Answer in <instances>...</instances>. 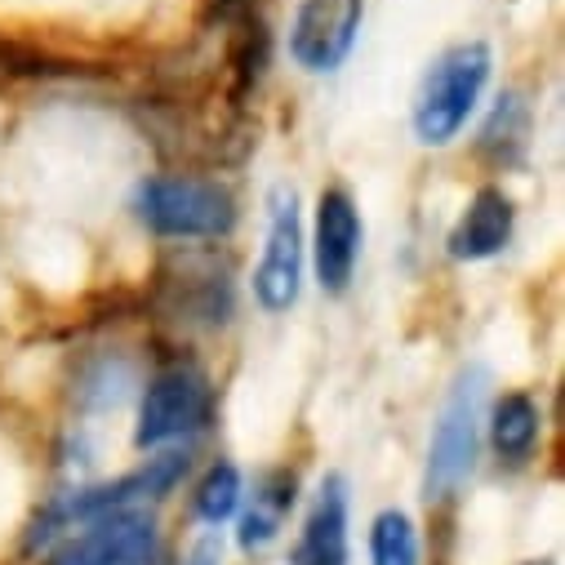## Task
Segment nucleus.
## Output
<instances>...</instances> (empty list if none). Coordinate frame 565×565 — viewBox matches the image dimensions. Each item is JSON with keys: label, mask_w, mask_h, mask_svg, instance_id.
<instances>
[{"label": "nucleus", "mask_w": 565, "mask_h": 565, "mask_svg": "<svg viewBox=\"0 0 565 565\" xmlns=\"http://www.w3.org/2000/svg\"><path fill=\"white\" fill-rule=\"evenodd\" d=\"M490 67H494V58H490V45H481V41L455 45L433 63V72L423 76V89L414 98L418 143H428V148L450 143V138L468 125V116L477 111L481 89L490 81Z\"/></svg>", "instance_id": "f257e3e1"}, {"label": "nucleus", "mask_w": 565, "mask_h": 565, "mask_svg": "<svg viewBox=\"0 0 565 565\" xmlns=\"http://www.w3.org/2000/svg\"><path fill=\"white\" fill-rule=\"evenodd\" d=\"M134 214L157 236H174V241L223 236L236 223L232 192L210 179H192V174H161V179L138 183Z\"/></svg>", "instance_id": "f03ea898"}, {"label": "nucleus", "mask_w": 565, "mask_h": 565, "mask_svg": "<svg viewBox=\"0 0 565 565\" xmlns=\"http://www.w3.org/2000/svg\"><path fill=\"white\" fill-rule=\"evenodd\" d=\"M183 472H188V459L183 455H157V459H148L138 472H129V477H116V481L89 486V490H72V494H63L58 503H50L36 516V525L28 534V547L50 543L67 525H89V521H98L107 512L134 508L138 499H161V494H170L183 481Z\"/></svg>", "instance_id": "7ed1b4c3"}, {"label": "nucleus", "mask_w": 565, "mask_h": 565, "mask_svg": "<svg viewBox=\"0 0 565 565\" xmlns=\"http://www.w3.org/2000/svg\"><path fill=\"white\" fill-rule=\"evenodd\" d=\"M481 401H486V374L468 370L455 383V392L437 418L433 446H428V477H423L428 499H450L472 477L477 446H481Z\"/></svg>", "instance_id": "20e7f679"}, {"label": "nucleus", "mask_w": 565, "mask_h": 565, "mask_svg": "<svg viewBox=\"0 0 565 565\" xmlns=\"http://www.w3.org/2000/svg\"><path fill=\"white\" fill-rule=\"evenodd\" d=\"M210 418V383L196 365L174 361L161 365L143 392V409H138V433L134 446L138 450H157L170 441H183L192 433L205 428Z\"/></svg>", "instance_id": "39448f33"}, {"label": "nucleus", "mask_w": 565, "mask_h": 565, "mask_svg": "<svg viewBox=\"0 0 565 565\" xmlns=\"http://www.w3.org/2000/svg\"><path fill=\"white\" fill-rule=\"evenodd\" d=\"M303 286V223H299V196L290 188H276L267 201V241L263 258L254 267V299L263 312L295 308Z\"/></svg>", "instance_id": "423d86ee"}, {"label": "nucleus", "mask_w": 565, "mask_h": 565, "mask_svg": "<svg viewBox=\"0 0 565 565\" xmlns=\"http://www.w3.org/2000/svg\"><path fill=\"white\" fill-rule=\"evenodd\" d=\"M365 23V0H303L290 23V54L308 72H334L352 54Z\"/></svg>", "instance_id": "0eeeda50"}, {"label": "nucleus", "mask_w": 565, "mask_h": 565, "mask_svg": "<svg viewBox=\"0 0 565 565\" xmlns=\"http://www.w3.org/2000/svg\"><path fill=\"white\" fill-rule=\"evenodd\" d=\"M54 565H161L157 521L134 508L107 512L89 521V530L72 547H63Z\"/></svg>", "instance_id": "6e6552de"}, {"label": "nucleus", "mask_w": 565, "mask_h": 565, "mask_svg": "<svg viewBox=\"0 0 565 565\" xmlns=\"http://www.w3.org/2000/svg\"><path fill=\"white\" fill-rule=\"evenodd\" d=\"M356 254H361V214L343 188H330L321 192L317 236H312V267H317L321 290L330 295L348 290V280L356 271Z\"/></svg>", "instance_id": "1a4fd4ad"}, {"label": "nucleus", "mask_w": 565, "mask_h": 565, "mask_svg": "<svg viewBox=\"0 0 565 565\" xmlns=\"http://www.w3.org/2000/svg\"><path fill=\"white\" fill-rule=\"evenodd\" d=\"M290 565H348V481L339 472L321 481Z\"/></svg>", "instance_id": "9d476101"}, {"label": "nucleus", "mask_w": 565, "mask_h": 565, "mask_svg": "<svg viewBox=\"0 0 565 565\" xmlns=\"http://www.w3.org/2000/svg\"><path fill=\"white\" fill-rule=\"evenodd\" d=\"M512 201L503 188H481L468 205V214L459 218V227L450 232V254L463 263H481L494 258L508 241H512Z\"/></svg>", "instance_id": "9b49d317"}, {"label": "nucleus", "mask_w": 565, "mask_h": 565, "mask_svg": "<svg viewBox=\"0 0 565 565\" xmlns=\"http://www.w3.org/2000/svg\"><path fill=\"white\" fill-rule=\"evenodd\" d=\"M295 490H299V481L290 468H271L254 481V494H249V503L241 512V530H236V543L245 552H263L267 543L280 539V530H286V521L295 512Z\"/></svg>", "instance_id": "f8f14e48"}, {"label": "nucleus", "mask_w": 565, "mask_h": 565, "mask_svg": "<svg viewBox=\"0 0 565 565\" xmlns=\"http://www.w3.org/2000/svg\"><path fill=\"white\" fill-rule=\"evenodd\" d=\"M539 428H543V414L525 392L499 396L490 409V446H494L499 463L521 468L539 446Z\"/></svg>", "instance_id": "ddd939ff"}, {"label": "nucleus", "mask_w": 565, "mask_h": 565, "mask_svg": "<svg viewBox=\"0 0 565 565\" xmlns=\"http://www.w3.org/2000/svg\"><path fill=\"white\" fill-rule=\"evenodd\" d=\"M525 138H530V107L521 94H503L494 116L481 129V152L494 157L499 166H512L525 152Z\"/></svg>", "instance_id": "4468645a"}, {"label": "nucleus", "mask_w": 565, "mask_h": 565, "mask_svg": "<svg viewBox=\"0 0 565 565\" xmlns=\"http://www.w3.org/2000/svg\"><path fill=\"white\" fill-rule=\"evenodd\" d=\"M370 565H418V534L401 508H387L370 525Z\"/></svg>", "instance_id": "2eb2a0df"}, {"label": "nucleus", "mask_w": 565, "mask_h": 565, "mask_svg": "<svg viewBox=\"0 0 565 565\" xmlns=\"http://www.w3.org/2000/svg\"><path fill=\"white\" fill-rule=\"evenodd\" d=\"M241 494H245L241 472H236L232 463H214V468L201 477V486H196V516L210 521V525H223L227 516H236Z\"/></svg>", "instance_id": "dca6fc26"}, {"label": "nucleus", "mask_w": 565, "mask_h": 565, "mask_svg": "<svg viewBox=\"0 0 565 565\" xmlns=\"http://www.w3.org/2000/svg\"><path fill=\"white\" fill-rule=\"evenodd\" d=\"M188 565H218V543H214V539L196 543V552L188 556Z\"/></svg>", "instance_id": "f3484780"}, {"label": "nucleus", "mask_w": 565, "mask_h": 565, "mask_svg": "<svg viewBox=\"0 0 565 565\" xmlns=\"http://www.w3.org/2000/svg\"><path fill=\"white\" fill-rule=\"evenodd\" d=\"M254 0H214V14L218 19H232V14H241V10H249Z\"/></svg>", "instance_id": "a211bd4d"}, {"label": "nucleus", "mask_w": 565, "mask_h": 565, "mask_svg": "<svg viewBox=\"0 0 565 565\" xmlns=\"http://www.w3.org/2000/svg\"><path fill=\"white\" fill-rule=\"evenodd\" d=\"M530 565H552V561H530Z\"/></svg>", "instance_id": "6ab92c4d"}]
</instances>
